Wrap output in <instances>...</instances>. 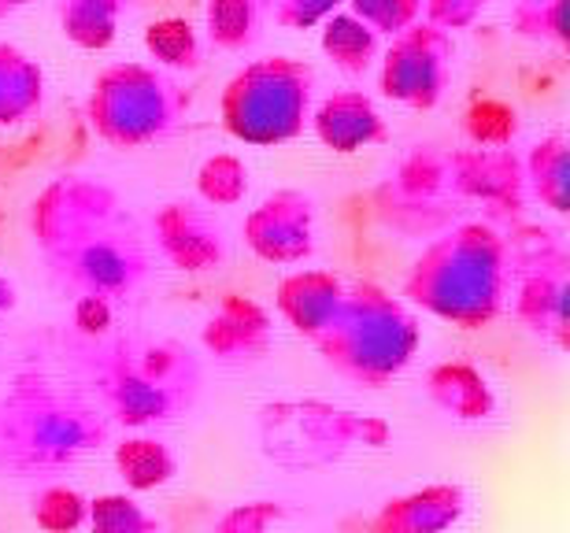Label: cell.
I'll list each match as a JSON object with an SVG mask.
<instances>
[{
  "label": "cell",
  "instance_id": "5bb4252c",
  "mask_svg": "<svg viewBox=\"0 0 570 533\" xmlns=\"http://www.w3.org/2000/svg\"><path fill=\"white\" fill-rule=\"evenodd\" d=\"M426 396L433 407H441L449 418H460V423H482L497 412V393L493 385L474 363H438L426 374Z\"/></svg>",
  "mask_w": 570,
  "mask_h": 533
},
{
  "label": "cell",
  "instance_id": "e0dca14e",
  "mask_svg": "<svg viewBox=\"0 0 570 533\" xmlns=\"http://www.w3.org/2000/svg\"><path fill=\"white\" fill-rule=\"evenodd\" d=\"M315 134L334 152H356V149H367L371 141H382V119H379V111L371 108L367 97L341 93V97H330L323 111H318Z\"/></svg>",
  "mask_w": 570,
  "mask_h": 533
},
{
  "label": "cell",
  "instance_id": "9c48e42d",
  "mask_svg": "<svg viewBox=\"0 0 570 533\" xmlns=\"http://www.w3.org/2000/svg\"><path fill=\"white\" fill-rule=\"evenodd\" d=\"M245 241L267 264H301L315 248V208L312 197L285 189L267 197L248 215Z\"/></svg>",
  "mask_w": 570,
  "mask_h": 533
},
{
  "label": "cell",
  "instance_id": "d6986e66",
  "mask_svg": "<svg viewBox=\"0 0 570 533\" xmlns=\"http://www.w3.org/2000/svg\"><path fill=\"white\" fill-rule=\"evenodd\" d=\"M89 533H159V523L130 493H105L89 501Z\"/></svg>",
  "mask_w": 570,
  "mask_h": 533
},
{
  "label": "cell",
  "instance_id": "277c9868",
  "mask_svg": "<svg viewBox=\"0 0 570 533\" xmlns=\"http://www.w3.org/2000/svg\"><path fill=\"white\" fill-rule=\"evenodd\" d=\"M200 363L175 342H116L94 371L97 412L127 430L186 415L200 396Z\"/></svg>",
  "mask_w": 570,
  "mask_h": 533
},
{
  "label": "cell",
  "instance_id": "5b68a950",
  "mask_svg": "<svg viewBox=\"0 0 570 533\" xmlns=\"http://www.w3.org/2000/svg\"><path fill=\"white\" fill-rule=\"evenodd\" d=\"M419 342L423 334L415 315L401 300L379 286H356L352 293L345 289L337 315L312 345L345 382L360 389H385L415 359Z\"/></svg>",
  "mask_w": 570,
  "mask_h": 533
},
{
  "label": "cell",
  "instance_id": "ba28073f",
  "mask_svg": "<svg viewBox=\"0 0 570 533\" xmlns=\"http://www.w3.org/2000/svg\"><path fill=\"white\" fill-rule=\"evenodd\" d=\"M156 89L159 86L153 78L138 71L108 75L94 93V105H89V116H94L100 138L119 145V149H134V145L159 138L175 119H170V111Z\"/></svg>",
  "mask_w": 570,
  "mask_h": 533
},
{
  "label": "cell",
  "instance_id": "30bf717a",
  "mask_svg": "<svg viewBox=\"0 0 570 533\" xmlns=\"http://www.w3.org/2000/svg\"><path fill=\"white\" fill-rule=\"evenodd\" d=\"M156 241L170 264L181 270H212L226 256V234L219 219L193 200H175L159 211Z\"/></svg>",
  "mask_w": 570,
  "mask_h": 533
},
{
  "label": "cell",
  "instance_id": "8fae6325",
  "mask_svg": "<svg viewBox=\"0 0 570 533\" xmlns=\"http://www.w3.org/2000/svg\"><path fill=\"white\" fill-rule=\"evenodd\" d=\"M271 342H275L271 315L245 297H226L204 326V348L226 367L259 363L271 353Z\"/></svg>",
  "mask_w": 570,
  "mask_h": 533
},
{
  "label": "cell",
  "instance_id": "52a82bcc",
  "mask_svg": "<svg viewBox=\"0 0 570 533\" xmlns=\"http://www.w3.org/2000/svg\"><path fill=\"white\" fill-rule=\"evenodd\" d=\"M226 130L248 145H278L301 134L307 116V71L267 63L237 75L226 89Z\"/></svg>",
  "mask_w": 570,
  "mask_h": 533
},
{
  "label": "cell",
  "instance_id": "7c38bea8",
  "mask_svg": "<svg viewBox=\"0 0 570 533\" xmlns=\"http://www.w3.org/2000/svg\"><path fill=\"white\" fill-rule=\"evenodd\" d=\"M466 515V493L463 485L433 482L423 490L390 496L379 515L371 519L374 533H449L460 526Z\"/></svg>",
  "mask_w": 570,
  "mask_h": 533
},
{
  "label": "cell",
  "instance_id": "3957f363",
  "mask_svg": "<svg viewBox=\"0 0 570 533\" xmlns=\"http://www.w3.org/2000/svg\"><path fill=\"white\" fill-rule=\"evenodd\" d=\"M407 297L463 330L493 323L508 297L504 241L482 223H466L433 241L407 275Z\"/></svg>",
  "mask_w": 570,
  "mask_h": 533
},
{
  "label": "cell",
  "instance_id": "6da1fadb",
  "mask_svg": "<svg viewBox=\"0 0 570 533\" xmlns=\"http://www.w3.org/2000/svg\"><path fill=\"white\" fill-rule=\"evenodd\" d=\"M33 234L60 270L67 286L82 293V300H111L145 278L148 256L141 234L119 211L116 197L89 181H56L33 204Z\"/></svg>",
  "mask_w": 570,
  "mask_h": 533
},
{
  "label": "cell",
  "instance_id": "d4e9b609",
  "mask_svg": "<svg viewBox=\"0 0 570 533\" xmlns=\"http://www.w3.org/2000/svg\"><path fill=\"white\" fill-rule=\"evenodd\" d=\"M11 304H16V289H11V282L0 278V315H4Z\"/></svg>",
  "mask_w": 570,
  "mask_h": 533
},
{
  "label": "cell",
  "instance_id": "7a4b0ae2",
  "mask_svg": "<svg viewBox=\"0 0 570 533\" xmlns=\"http://www.w3.org/2000/svg\"><path fill=\"white\" fill-rule=\"evenodd\" d=\"M108 441V418L86 393L22 374L0 393V474L52 478Z\"/></svg>",
  "mask_w": 570,
  "mask_h": 533
},
{
  "label": "cell",
  "instance_id": "4fadbf2b",
  "mask_svg": "<svg viewBox=\"0 0 570 533\" xmlns=\"http://www.w3.org/2000/svg\"><path fill=\"white\" fill-rule=\"evenodd\" d=\"M341 300H345V286H341L334 275H323V270L289 275L278 289L282 319L301 337H307V342H315V337L326 330L330 319H334L341 308Z\"/></svg>",
  "mask_w": 570,
  "mask_h": 533
},
{
  "label": "cell",
  "instance_id": "603a6c76",
  "mask_svg": "<svg viewBox=\"0 0 570 533\" xmlns=\"http://www.w3.org/2000/svg\"><path fill=\"white\" fill-rule=\"evenodd\" d=\"M282 515H285V507L278 501H253V504H242V507H234V512H226L223 523L215 526V533H267Z\"/></svg>",
  "mask_w": 570,
  "mask_h": 533
},
{
  "label": "cell",
  "instance_id": "7402d4cb",
  "mask_svg": "<svg viewBox=\"0 0 570 533\" xmlns=\"http://www.w3.org/2000/svg\"><path fill=\"white\" fill-rule=\"evenodd\" d=\"M326 52L334 56L345 71H363V67H367V56H371V38L356 27V22L337 19V22H330Z\"/></svg>",
  "mask_w": 570,
  "mask_h": 533
},
{
  "label": "cell",
  "instance_id": "8992f818",
  "mask_svg": "<svg viewBox=\"0 0 570 533\" xmlns=\"http://www.w3.org/2000/svg\"><path fill=\"white\" fill-rule=\"evenodd\" d=\"M267 460L282 467H330L356 448H382L390 441V426L374 415L345 412L323 401H289L271 404L259 415Z\"/></svg>",
  "mask_w": 570,
  "mask_h": 533
},
{
  "label": "cell",
  "instance_id": "ffe728a7",
  "mask_svg": "<svg viewBox=\"0 0 570 533\" xmlns=\"http://www.w3.org/2000/svg\"><path fill=\"white\" fill-rule=\"evenodd\" d=\"M197 189L212 208H230V204L242 200L248 189L245 164L237 160V156H212V160L200 167Z\"/></svg>",
  "mask_w": 570,
  "mask_h": 533
},
{
  "label": "cell",
  "instance_id": "2e32d148",
  "mask_svg": "<svg viewBox=\"0 0 570 533\" xmlns=\"http://www.w3.org/2000/svg\"><path fill=\"white\" fill-rule=\"evenodd\" d=\"M111 463H116V474L127 485V493L164 490L178 474V456L170 452V445L164 437L145 434V430H138L134 437H122L111 452Z\"/></svg>",
  "mask_w": 570,
  "mask_h": 533
},
{
  "label": "cell",
  "instance_id": "cb8c5ba5",
  "mask_svg": "<svg viewBox=\"0 0 570 533\" xmlns=\"http://www.w3.org/2000/svg\"><path fill=\"white\" fill-rule=\"evenodd\" d=\"M148 49L164 63H193V33L186 22H159L148 30Z\"/></svg>",
  "mask_w": 570,
  "mask_h": 533
},
{
  "label": "cell",
  "instance_id": "9a60e30c",
  "mask_svg": "<svg viewBox=\"0 0 570 533\" xmlns=\"http://www.w3.org/2000/svg\"><path fill=\"white\" fill-rule=\"evenodd\" d=\"M515 315L530 330L552 337L556 345H567V270L563 256L544 264L522 282L515 293Z\"/></svg>",
  "mask_w": 570,
  "mask_h": 533
},
{
  "label": "cell",
  "instance_id": "ac0fdd59",
  "mask_svg": "<svg viewBox=\"0 0 570 533\" xmlns=\"http://www.w3.org/2000/svg\"><path fill=\"white\" fill-rule=\"evenodd\" d=\"M30 519L45 533H82L89 519V501L75 485H41L30 501Z\"/></svg>",
  "mask_w": 570,
  "mask_h": 533
},
{
  "label": "cell",
  "instance_id": "44dd1931",
  "mask_svg": "<svg viewBox=\"0 0 570 533\" xmlns=\"http://www.w3.org/2000/svg\"><path fill=\"white\" fill-rule=\"evenodd\" d=\"M533 186L552 211H567V152L560 138L538 145L533 152Z\"/></svg>",
  "mask_w": 570,
  "mask_h": 533
}]
</instances>
